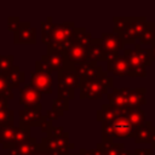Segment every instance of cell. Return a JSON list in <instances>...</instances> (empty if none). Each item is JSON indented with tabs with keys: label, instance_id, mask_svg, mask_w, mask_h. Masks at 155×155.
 Here are the masks:
<instances>
[{
	"label": "cell",
	"instance_id": "5",
	"mask_svg": "<svg viewBox=\"0 0 155 155\" xmlns=\"http://www.w3.org/2000/svg\"><path fill=\"white\" fill-rule=\"evenodd\" d=\"M23 98H24L25 101H28L29 103H33V102H36V99H38V98L35 97V93H34V91H31V90H30L29 92L27 91V92L24 93V96H23Z\"/></svg>",
	"mask_w": 155,
	"mask_h": 155
},
{
	"label": "cell",
	"instance_id": "2",
	"mask_svg": "<svg viewBox=\"0 0 155 155\" xmlns=\"http://www.w3.org/2000/svg\"><path fill=\"white\" fill-rule=\"evenodd\" d=\"M33 80H34V84H35L36 88H39L41 91H48L50 90L51 82H50V79H48L47 75H45V74H35Z\"/></svg>",
	"mask_w": 155,
	"mask_h": 155
},
{
	"label": "cell",
	"instance_id": "3",
	"mask_svg": "<svg viewBox=\"0 0 155 155\" xmlns=\"http://www.w3.org/2000/svg\"><path fill=\"white\" fill-rule=\"evenodd\" d=\"M52 38H53V41H56V42H62V41H64L65 38H67V28H64V25H58V27H56Z\"/></svg>",
	"mask_w": 155,
	"mask_h": 155
},
{
	"label": "cell",
	"instance_id": "1",
	"mask_svg": "<svg viewBox=\"0 0 155 155\" xmlns=\"http://www.w3.org/2000/svg\"><path fill=\"white\" fill-rule=\"evenodd\" d=\"M113 131L119 134V136H127L130 132H131V124L127 121V120H124V119H119V120H115L113 122Z\"/></svg>",
	"mask_w": 155,
	"mask_h": 155
},
{
	"label": "cell",
	"instance_id": "4",
	"mask_svg": "<svg viewBox=\"0 0 155 155\" xmlns=\"http://www.w3.org/2000/svg\"><path fill=\"white\" fill-rule=\"evenodd\" d=\"M84 52H85V48L82 45L80 44H76L71 47V52H70V56L73 57V59L75 61H82V56H84Z\"/></svg>",
	"mask_w": 155,
	"mask_h": 155
}]
</instances>
